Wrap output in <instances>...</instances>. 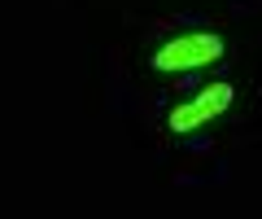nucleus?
I'll return each instance as SVG.
<instances>
[{"label": "nucleus", "instance_id": "nucleus-1", "mask_svg": "<svg viewBox=\"0 0 262 219\" xmlns=\"http://www.w3.org/2000/svg\"><path fill=\"white\" fill-rule=\"evenodd\" d=\"M223 57V39L210 35V31H192V35H179L170 39V44L158 48V57H153V66L166 70V75H175V70H196V66H210V62Z\"/></svg>", "mask_w": 262, "mask_h": 219}, {"label": "nucleus", "instance_id": "nucleus-2", "mask_svg": "<svg viewBox=\"0 0 262 219\" xmlns=\"http://www.w3.org/2000/svg\"><path fill=\"white\" fill-rule=\"evenodd\" d=\"M232 105V84H210L206 92H196L192 101L175 105L170 110V132L184 136V132H196V127H206L210 118H219Z\"/></svg>", "mask_w": 262, "mask_h": 219}]
</instances>
